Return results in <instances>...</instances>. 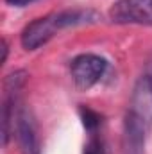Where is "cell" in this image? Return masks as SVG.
I'll return each instance as SVG.
<instances>
[{"label":"cell","mask_w":152,"mask_h":154,"mask_svg":"<svg viewBox=\"0 0 152 154\" xmlns=\"http://www.w3.org/2000/svg\"><path fill=\"white\" fill-rule=\"evenodd\" d=\"M109 18L120 25L152 27V0H116L109 9Z\"/></svg>","instance_id":"7a4b0ae2"},{"label":"cell","mask_w":152,"mask_h":154,"mask_svg":"<svg viewBox=\"0 0 152 154\" xmlns=\"http://www.w3.org/2000/svg\"><path fill=\"white\" fill-rule=\"evenodd\" d=\"M9 5H16V7H23V5H29V4H32V2H36V0H5Z\"/></svg>","instance_id":"30bf717a"},{"label":"cell","mask_w":152,"mask_h":154,"mask_svg":"<svg viewBox=\"0 0 152 154\" xmlns=\"http://www.w3.org/2000/svg\"><path fill=\"white\" fill-rule=\"evenodd\" d=\"M54 14H56L59 29L84 25V23H95L100 18V14L93 9H68V11H61V13H54Z\"/></svg>","instance_id":"52a82bcc"},{"label":"cell","mask_w":152,"mask_h":154,"mask_svg":"<svg viewBox=\"0 0 152 154\" xmlns=\"http://www.w3.org/2000/svg\"><path fill=\"white\" fill-rule=\"evenodd\" d=\"M27 74L23 70H16L13 74L5 77L4 82V104H2V134H4V145L9 143V136H11V129H14V104H16V95L22 90V86L25 84Z\"/></svg>","instance_id":"3957f363"},{"label":"cell","mask_w":152,"mask_h":154,"mask_svg":"<svg viewBox=\"0 0 152 154\" xmlns=\"http://www.w3.org/2000/svg\"><path fill=\"white\" fill-rule=\"evenodd\" d=\"M16 140L20 145L22 154H41V143H39L38 129L27 109H18L14 116V129Z\"/></svg>","instance_id":"8992f818"},{"label":"cell","mask_w":152,"mask_h":154,"mask_svg":"<svg viewBox=\"0 0 152 154\" xmlns=\"http://www.w3.org/2000/svg\"><path fill=\"white\" fill-rule=\"evenodd\" d=\"M57 31H61V29L57 25L56 14L36 18L34 22H31L23 29V32H22V45L27 50H36L39 47H43L47 41H50Z\"/></svg>","instance_id":"5b68a950"},{"label":"cell","mask_w":152,"mask_h":154,"mask_svg":"<svg viewBox=\"0 0 152 154\" xmlns=\"http://www.w3.org/2000/svg\"><path fill=\"white\" fill-rule=\"evenodd\" d=\"M7 50H9L7 41H5V39H2V52H4V56H2V63H5V59H7Z\"/></svg>","instance_id":"8fae6325"},{"label":"cell","mask_w":152,"mask_h":154,"mask_svg":"<svg viewBox=\"0 0 152 154\" xmlns=\"http://www.w3.org/2000/svg\"><path fill=\"white\" fill-rule=\"evenodd\" d=\"M82 154H106L104 142H102V138H100L97 133H91V134H90V140H88V143L84 145V152Z\"/></svg>","instance_id":"9c48e42d"},{"label":"cell","mask_w":152,"mask_h":154,"mask_svg":"<svg viewBox=\"0 0 152 154\" xmlns=\"http://www.w3.org/2000/svg\"><path fill=\"white\" fill-rule=\"evenodd\" d=\"M131 111L140 116L147 127L152 125V56L147 61L145 72L140 75L132 97H131Z\"/></svg>","instance_id":"277c9868"},{"label":"cell","mask_w":152,"mask_h":154,"mask_svg":"<svg viewBox=\"0 0 152 154\" xmlns=\"http://www.w3.org/2000/svg\"><path fill=\"white\" fill-rule=\"evenodd\" d=\"M81 118H82V124H84V127L90 131V133H97V129L100 127V115L97 113V111H93V109H90V108H81Z\"/></svg>","instance_id":"ba28073f"},{"label":"cell","mask_w":152,"mask_h":154,"mask_svg":"<svg viewBox=\"0 0 152 154\" xmlns=\"http://www.w3.org/2000/svg\"><path fill=\"white\" fill-rule=\"evenodd\" d=\"M108 70V61L97 54H81L72 59L70 74L79 90H90L95 86Z\"/></svg>","instance_id":"6da1fadb"}]
</instances>
